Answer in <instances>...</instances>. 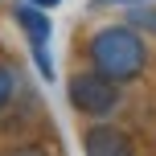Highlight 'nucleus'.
<instances>
[{"instance_id": "3", "label": "nucleus", "mask_w": 156, "mask_h": 156, "mask_svg": "<svg viewBox=\"0 0 156 156\" xmlns=\"http://www.w3.org/2000/svg\"><path fill=\"white\" fill-rule=\"evenodd\" d=\"M16 25L25 29V37H29V45H33V58H37V70L45 74V78H54V66H49V16L41 12V8H33V4H16Z\"/></svg>"}, {"instance_id": "7", "label": "nucleus", "mask_w": 156, "mask_h": 156, "mask_svg": "<svg viewBox=\"0 0 156 156\" xmlns=\"http://www.w3.org/2000/svg\"><path fill=\"white\" fill-rule=\"evenodd\" d=\"M33 8H54V4H62V0H29Z\"/></svg>"}, {"instance_id": "2", "label": "nucleus", "mask_w": 156, "mask_h": 156, "mask_svg": "<svg viewBox=\"0 0 156 156\" xmlns=\"http://www.w3.org/2000/svg\"><path fill=\"white\" fill-rule=\"evenodd\" d=\"M70 103H74V111H82V115H107V111L119 103V86L107 82V78H99L94 70L74 74L70 78Z\"/></svg>"}, {"instance_id": "6", "label": "nucleus", "mask_w": 156, "mask_h": 156, "mask_svg": "<svg viewBox=\"0 0 156 156\" xmlns=\"http://www.w3.org/2000/svg\"><path fill=\"white\" fill-rule=\"evenodd\" d=\"M4 156H45V148H37V144H25V148H12Z\"/></svg>"}, {"instance_id": "1", "label": "nucleus", "mask_w": 156, "mask_h": 156, "mask_svg": "<svg viewBox=\"0 0 156 156\" xmlns=\"http://www.w3.org/2000/svg\"><path fill=\"white\" fill-rule=\"evenodd\" d=\"M90 62H94V74L107 78V82H127L144 70L148 54H144V41L136 37L132 29L115 25V29H99L90 37Z\"/></svg>"}, {"instance_id": "5", "label": "nucleus", "mask_w": 156, "mask_h": 156, "mask_svg": "<svg viewBox=\"0 0 156 156\" xmlns=\"http://www.w3.org/2000/svg\"><path fill=\"white\" fill-rule=\"evenodd\" d=\"M12 90H16L12 70H8V66H0V107H8V103H12Z\"/></svg>"}, {"instance_id": "4", "label": "nucleus", "mask_w": 156, "mask_h": 156, "mask_svg": "<svg viewBox=\"0 0 156 156\" xmlns=\"http://www.w3.org/2000/svg\"><path fill=\"white\" fill-rule=\"evenodd\" d=\"M82 148H86V156H136L132 144H127V136L115 132V127H107V123H94L86 132Z\"/></svg>"}]
</instances>
